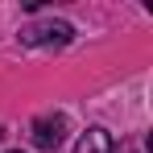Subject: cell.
<instances>
[{"instance_id":"cell-4","label":"cell","mask_w":153,"mask_h":153,"mask_svg":"<svg viewBox=\"0 0 153 153\" xmlns=\"http://www.w3.org/2000/svg\"><path fill=\"white\" fill-rule=\"evenodd\" d=\"M112 153H145V145H137V141H128V145H120V149H112Z\"/></svg>"},{"instance_id":"cell-1","label":"cell","mask_w":153,"mask_h":153,"mask_svg":"<svg viewBox=\"0 0 153 153\" xmlns=\"http://www.w3.org/2000/svg\"><path fill=\"white\" fill-rule=\"evenodd\" d=\"M71 37H75V29L66 25V21H46V25L21 29V42L25 46H66Z\"/></svg>"},{"instance_id":"cell-3","label":"cell","mask_w":153,"mask_h":153,"mask_svg":"<svg viewBox=\"0 0 153 153\" xmlns=\"http://www.w3.org/2000/svg\"><path fill=\"white\" fill-rule=\"evenodd\" d=\"M116 145H112V137L103 132V128H87L83 137H79V145H75V153H112Z\"/></svg>"},{"instance_id":"cell-2","label":"cell","mask_w":153,"mask_h":153,"mask_svg":"<svg viewBox=\"0 0 153 153\" xmlns=\"http://www.w3.org/2000/svg\"><path fill=\"white\" fill-rule=\"evenodd\" d=\"M62 137H66V120H62V116H42V120H33V141H37L42 149H58Z\"/></svg>"},{"instance_id":"cell-5","label":"cell","mask_w":153,"mask_h":153,"mask_svg":"<svg viewBox=\"0 0 153 153\" xmlns=\"http://www.w3.org/2000/svg\"><path fill=\"white\" fill-rule=\"evenodd\" d=\"M0 137H4V132H0Z\"/></svg>"},{"instance_id":"cell-6","label":"cell","mask_w":153,"mask_h":153,"mask_svg":"<svg viewBox=\"0 0 153 153\" xmlns=\"http://www.w3.org/2000/svg\"><path fill=\"white\" fill-rule=\"evenodd\" d=\"M17 153H21V149H17Z\"/></svg>"}]
</instances>
